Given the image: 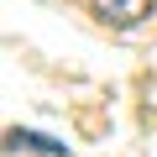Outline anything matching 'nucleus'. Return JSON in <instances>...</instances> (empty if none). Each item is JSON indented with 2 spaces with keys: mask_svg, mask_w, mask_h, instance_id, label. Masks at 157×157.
<instances>
[{
  "mask_svg": "<svg viewBox=\"0 0 157 157\" xmlns=\"http://www.w3.org/2000/svg\"><path fill=\"white\" fill-rule=\"evenodd\" d=\"M157 11V0H100V16L110 21V26H136V21H147Z\"/></svg>",
  "mask_w": 157,
  "mask_h": 157,
  "instance_id": "obj_1",
  "label": "nucleus"
},
{
  "mask_svg": "<svg viewBox=\"0 0 157 157\" xmlns=\"http://www.w3.org/2000/svg\"><path fill=\"white\" fill-rule=\"evenodd\" d=\"M6 141H11L16 152H21V147H32V152H47V157H63V141H52V136H42V131H21V126H16V131H11Z\"/></svg>",
  "mask_w": 157,
  "mask_h": 157,
  "instance_id": "obj_2",
  "label": "nucleus"
}]
</instances>
